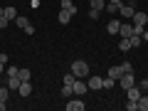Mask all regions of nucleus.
I'll list each match as a JSON object with an SVG mask.
<instances>
[{
	"instance_id": "obj_30",
	"label": "nucleus",
	"mask_w": 148,
	"mask_h": 111,
	"mask_svg": "<svg viewBox=\"0 0 148 111\" xmlns=\"http://www.w3.org/2000/svg\"><path fill=\"white\" fill-rule=\"evenodd\" d=\"M8 25H10V20H8V17L3 15V17H0V30H3V27H8Z\"/></svg>"
},
{
	"instance_id": "obj_33",
	"label": "nucleus",
	"mask_w": 148,
	"mask_h": 111,
	"mask_svg": "<svg viewBox=\"0 0 148 111\" xmlns=\"http://www.w3.org/2000/svg\"><path fill=\"white\" fill-rule=\"evenodd\" d=\"M0 62H3V64H8V54H5V52H0Z\"/></svg>"
},
{
	"instance_id": "obj_8",
	"label": "nucleus",
	"mask_w": 148,
	"mask_h": 111,
	"mask_svg": "<svg viewBox=\"0 0 148 111\" xmlns=\"http://www.w3.org/2000/svg\"><path fill=\"white\" fill-rule=\"evenodd\" d=\"M72 86H74V94H79V96L89 91V86H86L84 82H79V79H74V84H72Z\"/></svg>"
},
{
	"instance_id": "obj_37",
	"label": "nucleus",
	"mask_w": 148,
	"mask_h": 111,
	"mask_svg": "<svg viewBox=\"0 0 148 111\" xmlns=\"http://www.w3.org/2000/svg\"><path fill=\"white\" fill-rule=\"evenodd\" d=\"M3 15H5V8H3V5H0V17H3Z\"/></svg>"
},
{
	"instance_id": "obj_13",
	"label": "nucleus",
	"mask_w": 148,
	"mask_h": 111,
	"mask_svg": "<svg viewBox=\"0 0 148 111\" xmlns=\"http://www.w3.org/2000/svg\"><path fill=\"white\" fill-rule=\"evenodd\" d=\"M101 82H104V79H99V77H89L86 86H89V89H101Z\"/></svg>"
},
{
	"instance_id": "obj_14",
	"label": "nucleus",
	"mask_w": 148,
	"mask_h": 111,
	"mask_svg": "<svg viewBox=\"0 0 148 111\" xmlns=\"http://www.w3.org/2000/svg\"><path fill=\"white\" fill-rule=\"evenodd\" d=\"M119 35H121V37H131V35H133V25H121Z\"/></svg>"
},
{
	"instance_id": "obj_4",
	"label": "nucleus",
	"mask_w": 148,
	"mask_h": 111,
	"mask_svg": "<svg viewBox=\"0 0 148 111\" xmlns=\"http://www.w3.org/2000/svg\"><path fill=\"white\" fill-rule=\"evenodd\" d=\"M133 5H128V3H121V5H119V15L121 17H133Z\"/></svg>"
},
{
	"instance_id": "obj_31",
	"label": "nucleus",
	"mask_w": 148,
	"mask_h": 111,
	"mask_svg": "<svg viewBox=\"0 0 148 111\" xmlns=\"http://www.w3.org/2000/svg\"><path fill=\"white\" fill-rule=\"evenodd\" d=\"M89 17L91 20H99V10H89Z\"/></svg>"
},
{
	"instance_id": "obj_7",
	"label": "nucleus",
	"mask_w": 148,
	"mask_h": 111,
	"mask_svg": "<svg viewBox=\"0 0 148 111\" xmlns=\"http://www.w3.org/2000/svg\"><path fill=\"white\" fill-rule=\"evenodd\" d=\"M109 77H114V79H121L123 77V69H121V64H111V69H109Z\"/></svg>"
},
{
	"instance_id": "obj_12",
	"label": "nucleus",
	"mask_w": 148,
	"mask_h": 111,
	"mask_svg": "<svg viewBox=\"0 0 148 111\" xmlns=\"http://www.w3.org/2000/svg\"><path fill=\"white\" fill-rule=\"evenodd\" d=\"M17 91H20V96H30L32 94V84H30V82H22Z\"/></svg>"
},
{
	"instance_id": "obj_39",
	"label": "nucleus",
	"mask_w": 148,
	"mask_h": 111,
	"mask_svg": "<svg viewBox=\"0 0 148 111\" xmlns=\"http://www.w3.org/2000/svg\"><path fill=\"white\" fill-rule=\"evenodd\" d=\"M123 3H133V0H123Z\"/></svg>"
},
{
	"instance_id": "obj_22",
	"label": "nucleus",
	"mask_w": 148,
	"mask_h": 111,
	"mask_svg": "<svg viewBox=\"0 0 148 111\" xmlns=\"http://www.w3.org/2000/svg\"><path fill=\"white\" fill-rule=\"evenodd\" d=\"M72 94H74V86H72V84H64V86H62V96H64V99H69Z\"/></svg>"
},
{
	"instance_id": "obj_10",
	"label": "nucleus",
	"mask_w": 148,
	"mask_h": 111,
	"mask_svg": "<svg viewBox=\"0 0 148 111\" xmlns=\"http://www.w3.org/2000/svg\"><path fill=\"white\" fill-rule=\"evenodd\" d=\"M119 30H121V22L119 20H111L109 25H106V32H109V35H119Z\"/></svg>"
},
{
	"instance_id": "obj_2",
	"label": "nucleus",
	"mask_w": 148,
	"mask_h": 111,
	"mask_svg": "<svg viewBox=\"0 0 148 111\" xmlns=\"http://www.w3.org/2000/svg\"><path fill=\"white\" fill-rule=\"evenodd\" d=\"M119 84H121L123 89H131V86L136 84V82H133V72H126V74L121 77V79H119Z\"/></svg>"
},
{
	"instance_id": "obj_19",
	"label": "nucleus",
	"mask_w": 148,
	"mask_h": 111,
	"mask_svg": "<svg viewBox=\"0 0 148 111\" xmlns=\"http://www.w3.org/2000/svg\"><path fill=\"white\" fill-rule=\"evenodd\" d=\"M119 49H121V52L131 49V40H128V37H121V42H119Z\"/></svg>"
},
{
	"instance_id": "obj_35",
	"label": "nucleus",
	"mask_w": 148,
	"mask_h": 111,
	"mask_svg": "<svg viewBox=\"0 0 148 111\" xmlns=\"http://www.w3.org/2000/svg\"><path fill=\"white\" fill-rule=\"evenodd\" d=\"M141 37H143V42H148V32H146V30H143V35H141Z\"/></svg>"
},
{
	"instance_id": "obj_32",
	"label": "nucleus",
	"mask_w": 148,
	"mask_h": 111,
	"mask_svg": "<svg viewBox=\"0 0 148 111\" xmlns=\"http://www.w3.org/2000/svg\"><path fill=\"white\" fill-rule=\"evenodd\" d=\"M30 8H32V10H37V8H40V0H30Z\"/></svg>"
},
{
	"instance_id": "obj_1",
	"label": "nucleus",
	"mask_w": 148,
	"mask_h": 111,
	"mask_svg": "<svg viewBox=\"0 0 148 111\" xmlns=\"http://www.w3.org/2000/svg\"><path fill=\"white\" fill-rule=\"evenodd\" d=\"M72 74L77 77V79H84L86 74H89V64H86V62H82V59H77V62L72 64Z\"/></svg>"
},
{
	"instance_id": "obj_24",
	"label": "nucleus",
	"mask_w": 148,
	"mask_h": 111,
	"mask_svg": "<svg viewBox=\"0 0 148 111\" xmlns=\"http://www.w3.org/2000/svg\"><path fill=\"white\" fill-rule=\"evenodd\" d=\"M8 94H10V89L8 86H0V101H8Z\"/></svg>"
},
{
	"instance_id": "obj_6",
	"label": "nucleus",
	"mask_w": 148,
	"mask_h": 111,
	"mask_svg": "<svg viewBox=\"0 0 148 111\" xmlns=\"http://www.w3.org/2000/svg\"><path fill=\"white\" fill-rule=\"evenodd\" d=\"M126 94H128V101H138V99H141V94H143V91L138 89L136 84H133L131 89H126Z\"/></svg>"
},
{
	"instance_id": "obj_26",
	"label": "nucleus",
	"mask_w": 148,
	"mask_h": 111,
	"mask_svg": "<svg viewBox=\"0 0 148 111\" xmlns=\"http://www.w3.org/2000/svg\"><path fill=\"white\" fill-rule=\"evenodd\" d=\"M5 72H8V77H15V74H17V67H15V64H10V67H5Z\"/></svg>"
},
{
	"instance_id": "obj_9",
	"label": "nucleus",
	"mask_w": 148,
	"mask_h": 111,
	"mask_svg": "<svg viewBox=\"0 0 148 111\" xmlns=\"http://www.w3.org/2000/svg\"><path fill=\"white\" fill-rule=\"evenodd\" d=\"M20 84H22V82H20L17 74H15V77H8V89H10V91H17V89H20Z\"/></svg>"
},
{
	"instance_id": "obj_38",
	"label": "nucleus",
	"mask_w": 148,
	"mask_h": 111,
	"mask_svg": "<svg viewBox=\"0 0 148 111\" xmlns=\"http://www.w3.org/2000/svg\"><path fill=\"white\" fill-rule=\"evenodd\" d=\"M0 111H5V101H0Z\"/></svg>"
},
{
	"instance_id": "obj_20",
	"label": "nucleus",
	"mask_w": 148,
	"mask_h": 111,
	"mask_svg": "<svg viewBox=\"0 0 148 111\" xmlns=\"http://www.w3.org/2000/svg\"><path fill=\"white\" fill-rule=\"evenodd\" d=\"M15 25H17V27H22V30H25V27L30 25V20H27V17H22V15H17V17H15Z\"/></svg>"
},
{
	"instance_id": "obj_28",
	"label": "nucleus",
	"mask_w": 148,
	"mask_h": 111,
	"mask_svg": "<svg viewBox=\"0 0 148 111\" xmlns=\"http://www.w3.org/2000/svg\"><path fill=\"white\" fill-rule=\"evenodd\" d=\"M74 79H77V77H74L72 72H69V74H64V84H74Z\"/></svg>"
},
{
	"instance_id": "obj_5",
	"label": "nucleus",
	"mask_w": 148,
	"mask_h": 111,
	"mask_svg": "<svg viewBox=\"0 0 148 111\" xmlns=\"http://www.w3.org/2000/svg\"><path fill=\"white\" fill-rule=\"evenodd\" d=\"M131 20H133V25H143V27H146L148 25V15H146V12H133V17H131Z\"/></svg>"
},
{
	"instance_id": "obj_17",
	"label": "nucleus",
	"mask_w": 148,
	"mask_h": 111,
	"mask_svg": "<svg viewBox=\"0 0 148 111\" xmlns=\"http://www.w3.org/2000/svg\"><path fill=\"white\" fill-rule=\"evenodd\" d=\"M114 84H116V79H114V77H106V79L101 82V89H114Z\"/></svg>"
},
{
	"instance_id": "obj_3",
	"label": "nucleus",
	"mask_w": 148,
	"mask_h": 111,
	"mask_svg": "<svg viewBox=\"0 0 148 111\" xmlns=\"http://www.w3.org/2000/svg\"><path fill=\"white\" fill-rule=\"evenodd\" d=\"M84 101L82 99H72V101H67V111H84Z\"/></svg>"
},
{
	"instance_id": "obj_34",
	"label": "nucleus",
	"mask_w": 148,
	"mask_h": 111,
	"mask_svg": "<svg viewBox=\"0 0 148 111\" xmlns=\"http://www.w3.org/2000/svg\"><path fill=\"white\" fill-rule=\"evenodd\" d=\"M109 3H111V5H121L123 0H109Z\"/></svg>"
},
{
	"instance_id": "obj_16",
	"label": "nucleus",
	"mask_w": 148,
	"mask_h": 111,
	"mask_svg": "<svg viewBox=\"0 0 148 111\" xmlns=\"http://www.w3.org/2000/svg\"><path fill=\"white\" fill-rule=\"evenodd\" d=\"M138 109L148 111V94H141V99H138Z\"/></svg>"
},
{
	"instance_id": "obj_23",
	"label": "nucleus",
	"mask_w": 148,
	"mask_h": 111,
	"mask_svg": "<svg viewBox=\"0 0 148 111\" xmlns=\"http://www.w3.org/2000/svg\"><path fill=\"white\" fill-rule=\"evenodd\" d=\"M17 77L20 82H30V69H17Z\"/></svg>"
},
{
	"instance_id": "obj_36",
	"label": "nucleus",
	"mask_w": 148,
	"mask_h": 111,
	"mask_svg": "<svg viewBox=\"0 0 148 111\" xmlns=\"http://www.w3.org/2000/svg\"><path fill=\"white\" fill-rule=\"evenodd\" d=\"M3 72H5V64H3V62H0V74H3Z\"/></svg>"
},
{
	"instance_id": "obj_18",
	"label": "nucleus",
	"mask_w": 148,
	"mask_h": 111,
	"mask_svg": "<svg viewBox=\"0 0 148 111\" xmlns=\"http://www.w3.org/2000/svg\"><path fill=\"white\" fill-rule=\"evenodd\" d=\"M104 8H106V0H91V10H104Z\"/></svg>"
},
{
	"instance_id": "obj_21",
	"label": "nucleus",
	"mask_w": 148,
	"mask_h": 111,
	"mask_svg": "<svg viewBox=\"0 0 148 111\" xmlns=\"http://www.w3.org/2000/svg\"><path fill=\"white\" fill-rule=\"evenodd\" d=\"M5 17H8L10 22H12V20L17 17V12H15V8H12V5H8V8H5Z\"/></svg>"
},
{
	"instance_id": "obj_29",
	"label": "nucleus",
	"mask_w": 148,
	"mask_h": 111,
	"mask_svg": "<svg viewBox=\"0 0 148 111\" xmlns=\"http://www.w3.org/2000/svg\"><path fill=\"white\" fill-rule=\"evenodd\" d=\"M126 109H128V111H138V101H128Z\"/></svg>"
},
{
	"instance_id": "obj_15",
	"label": "nucleus",
	"mask_w": 148,
	"mask_h": 111,
	"mask_svg": "<svg viewBox=\"0 0 148 111\" xmlns=\"http://www.w3.org/2000/svg\"><path fill=\"white\" fill-rule=\"evenodd\" d=\"M59 5H62V10H69V12H77V5H74L72 0H62V3H59Z\"/></svg>"
},
{
	"instance_id": "obj_27",
	"label": "nucleus",
	"mask_w": 148,
	"mask_h": 111,
	"mask_svg": "<svg viewBox=\"0 0 148 111\" xmlns=\"http://www.w3.org/2000/svg\"><path fill=\"white\" fill-rule=\"evenodd\" d=\"M121 69H123V74H126V72H133V64H131V62H121Z\"/></svg>"
},
{
	"instance_id": "obj_11",
	"label": "nucleus",
	"mask_w": 148,
	"mask_h": 111,
	"mask_svg": "<svg viewBox=\"0 0 148 111\" xmlns=\"http://www.w3.org/2000/svg\"><path fill=\"white\" fill-rule=\"evenodd\" d=\"M72 15H74V12H69V10H59V15H57V20L62 22V25H67V22L72 20Z\"/></svg>"
},
{
	"instance_id": "obj_25",
	"label": "nucleus",
	"mask_w": 148,
	"mask_h": 111,
	"mask_svg": "<svg viewBox=\"0 0 148 111\" xmlns=\"http://www.w3.org/2000/svg\"><path fill=\"white\" fill-rule=\"evenodd\" d=\"M136 86H138V89L143 91V94H148V79H143V82H138Z\"/></svg>"
}]
</instances>
